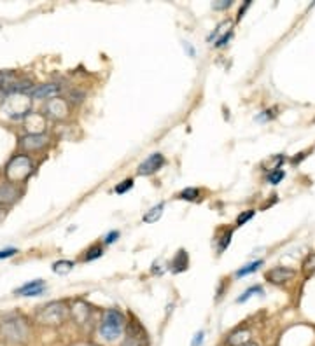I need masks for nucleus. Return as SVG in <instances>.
Listing matches in <instances>:
<instances>
[{
  "instance_id": "1",
  "label": "nucleus",
  "mask_w": 315,
  "mask_h": 346,
  "mask_svg": "<svg viewBox=\"0 0 315 346\" xmlns=\"http://www.w3.org/2000/svg\"><path fill=\"white\" fill-rule=\"evenodd\" d=\"M0 334L7 343L21 344L28 339V325H26L25 318L19 315H7L0 324Z\"/></svg>"
},
{
  "instance_id": "2",
  "label": "nucleus",
  "mask_w": 315,
  "mask_h": 346,
  "mask_svg": "<svg viewBox=\"0 0 315 346\" xmlns=\"http://www.w3.org/2000/svg\"><path fill=\"white\" fill-rule=\"evenodd\" d=\"M4 109L11 119H21L32 114V100L25 93H13L6 98Z\"/></svg>"
},
{
  "instance_id": "3",
  "label": "nucleus",
  "mask_w": 315,
  "mask_h": 346,
  "mask_svg": "<svg viewBox=\"0 0 315 346\" xmlns=\"http://www.w3.org/2000/svg\"><path fill=\"white\" fill-rule=\"evenodd\" d=\"M124 329V317L121 312L117 309H109L104 315V320H102L100 325V334L104 339L107 341H114L121 336Z\"/></svg>"
},
{
  "instance_id": "4",
  "label": "nucleus",
  "mask_w": 315,
  "mask_h": 346,
  "mask_svg": "<svg viewBox=\"0 0 315 346\" xmlns=\"http://www.w3.org/2000/svg\"><path fill=\"white\" fill-rule=\"evenodd\" d=\"M35 318H37V322L42 325H51V327L60 325L67 318V306L60 301H53V302H49V304L42 306V308L37 312V317Z\"/></svg>"
},
{
  "instance_id": "5",
  "label": "nucleus",
  "mask_w": 315,
  "mask_h": 346,
  "mask_svg": "<svg viewBox=\"0 0 315 346\" xmlns=\"http://www.w3.org/2000/svg\"><path fill=\"white\" fill-rule=\"evenodd\" d=\"M32 161L26 156H16L6 168V177L9 182H21L32 173Z\"/></svg>"
},
{
  "instance_id": "6",
  "label": "nucleus",
  "mask_w": 315,
  "mask_h": 346,
  "mask_svg": "<svg viewBox=\"0 0 315 346\" xmlns=\"http://www.w3.org/2000/svg\"><path fill=\"white\" fill-rule=\"evenodd\" d=\"M46 116L51 119H65L69 116V103L63 98H51L46 103Z\"/></svg>"
},
{
  "instance_id": "7",
  "label": "nucleus",
  "mask_w": 315,
  "mask_h": 346,
  "mask_svg": "<svg viewBox=\"0 0 315 346\" xmlns=\"http://www.w3.org/2000/svg\"><path fill=\"white\" fill-rule=\"evenodd\" d=\"M47 144V136L44 133H30V135L21 136L19 140V147L23 151H39Z\"/></svg>"
},
{
  "instance_id": "8",
  "label": "nucleus",
  "mask_w": 315,
  "mask_h": 346,
  "mask_svg": "<svg viewBox=\"0 0 315 346\" xmlns=\"http://www.w3.org/2000/svg\"><path fill=\"white\" fill-rule=\"evenodd\" d=\"M163 164H165V157L161 156L160 152H154V154H151L140 164L137 173H139V175H152V173H156Z\"/></svg>"
},
{
  "instance_id": "9",
  "label": "nucleus",
  "mask_w": 315,
  "mask_h": 346,
  "mask_svg": "<svg viewBox=\"0 0 315 346\" xmlns=\"http://www.w3.org/2000/svg\"><path fill=\"white\" fill-rule=\"evenodd\" d=\"M293 276H294V269L284 267V266H277L266 273V280L270 283H273V285H282V283L289 282Z\"/></svg>"
},
{
  "instance_id": "10",
  "label": "nucleus",
  "mask_w": 315,
  "mask_h": 346,
  "mask_svg": "<svg viewBox=\"0 0 315 346\" xmlns=\"http://www.w3.org/2000/svg\"><path fill=\"white\" fill-rule=\"evenodd\" d=\"M144 341H145V332L142 330V327L139 324L133 322L128 329V337L123 341V344L121 346H142L144 344Z\"/></svg>"
},
{
  "instance_id": "11",
  "label": "nucleus",
  "mask_w": 315,
  "mask_h": 346,
  "mask_svg": "<svg viewBox=\"0 0 315 346\" xmlns=\"http://www.w3.org/2000/svg\"><path fill=\"white\" fill-rule=\"evenodd\" d=\"M18 198H19V191L16 186H13V184H4V186H0V208L13 204L14 201H18Z\"/></svg>"
},
{
  "instance_id": "12",
  "label": "nucleus",
  "mask_w": 315,
  "mask_h": 346,
  "mask_svg": "<svg viewBox=\"0 0 315 346\" xmlns=\"http://www.w3.org/2000/svg\"><path fill=\"white\" fill-rule=\"evenodd\" d=\"M250 329L243 327V329H238L235 330V332H231L230 336H228V346H245L250 343Z\"/></svg>"
},
{
  "instance_id": "13",
  "label": "nucleus",
  "mask_w": 315,
  "mask_h": 346,
  "mask_svg": "<svg viewBox=\"0 0 315 346\" xmlns=\"http://www.w3.org/2000/svg\"><path fill=\"white\" fill-rule=\"evenodd\" d=\"M58 86L56 84H42V86H37V88H34L30 91V96L32 98H37V100H51V98H54V94L58 93Z\"/></svg>"
},
{
  "instance_id": "14",
  "label": "nucleus",
  "mask_w": 315,
  "mask_h": 346,
  "mask_svg": "<svg viewBox=\"0 0 315 346\" xmlns=\"http://www.w3.org/2000/svg\"><path fill=\"white\" fill-rule=\"evenodd\" d=\"M16 294H19V296H39V294L44 292V283H42V280H34V282H28L25 283L23 287H19V289L14 290Z\"/></svg>"
},
{
  "instance_id": "15",
  "label": "nucleus",
  "mask_w": 315,
  "mask_h": 346,
  "mask_svg": "<svg viewBox=\"0 0 315 346\" xmlns=\"http://www.w3.org/2000/svg\"><path fill=\"white\" fill-rule=\"evenodd\" d=\"M187 252L186 250H179L175 255V259L172 261V271L173 273H182V271L187 269Z\"/></svg>"
},
{
  "instance_id": "16",
  "label": "nucleus",
  "mask_w": 315,
  "mask_h": 346,
  "mask_svg": "<svg viewBox=\"0 0 315 346\" xmlns=\"http://www.w3.org/2000/svg\"><path fill=\"white\" fill-rule=\"evenodd\" d=\"M163 208H165V204H163V203H158L156 206H152L151 210H149L147 214L144 215V222H147V224L158 222L161 215H163Z\"/></svg>"
},
{
  "instance_id": "17",
  "label": "nucleus",
  "mask_w": 315,
  "mask_h": 346,
  "mask_svg": "<svg viewBox=\"0 0 315 346\" xmlns=\"http://www.w3.org/2000/svg\"><path fill=\"white\" fill-rule=\"evenodd\" d=\"M301 269H303V273H305L306 276H310V274L315 273V252L306 255L305 261H303V264H301Z\"/></svg>"
},
{
  "instance_id": "18",
  "label": "nucleus",
  "mask_w": 315,
  "mask_h": 346,
  "mask_svg": "<svg viewBox=\"0 0 315 346\" xmlns=\"http://www.w3.org/2000/svg\"><path fill=\"white\" fill-rule=\"evenodd\" d=\"M72 267H74L72 261H58V262H54V264H53V271H54V273H58V274H67V273H70V271H72Z\"/></svg>"
},
{
  "instance_id": "19",
  "label": "nucleus",
  "mask_w": 315,
  "mask_h": 346,
  "mask_svg": "<svg viewBox=\"0 0 315 346\" xmlns=\"http://www.w3.org/2000/svg\"><path fill=\"white\" fill-rule=\"evenodd\" d=\"M261 266H263V261H261V259H259V261H256V262H250V264H247L245 267H242V269L236 271V276H238V278L247 276V274H250V273H254V271H258Z\"/></svg>"
},
{
  "instance_id": "20",
  "label": "nucleus",
  "mask_w": 315,
  "mask_h": 346,
  "mask_svg": "<svg viewBox=\"0 0 315 346\" xmlns=\"http://www.w3.org/2000/svg\"><path fill=\"white\" fill-rule=\"evenodd\" d=\"M102 254H104V249H102L100 245H93V247H89V249L86 250L84 261H94V259L102 257Z\"/></svg>"
},
{
  "instance_id": "21",
  "label": "nucleus",
  "mask_w": 315,
  "mask_h": 346,
  "mask_svg": "<svg viewBox=\"0 0 315 346\" xmlns=\"http://www.w3.org/2000/svg\"><path fill=\"white\" fill-rule=\"evenodd\" d=\"M179 196L182 199H187V201H195V199L200 198V191L196 187H187V189H184Z\"/></svg>"
},
{
  "instance_id": "22",
  "label": "nucleus",
  "mask_w": 315,
  "mask_h": 346,
  "mask_svg": "<svg viewBox=\"0 0 315 346\" xmlns=\"http://www.w3.org/2000/svg\"><path fill=\"white\" fill-rule=\"evenodd\" d=\"M254 294H259V296H263V289L261 287H250L247 292H243V296H240L238 299H236V302H245V301H249V299L254 296Z\"/></svg>"
},
{
  "instance_id": "23",
  "label": "nucleus",
  "mask_w": 315,
  "mask_h": 346,
  "mask_svg": "<svg viewBox=\"0 0 315 346\" xmlns=\"http://www.w3.org/2000/svg\"><path fill=\"white\" fill-rule=\"evenodd\" d=\"M284 177H286V173H284V170H273L270 173V175H268V182L271 184V186H277L278 182H280V180L284 179Z\"/></svg>"
},
{
  "instance_id": "24",
  "label": "nucleus",
  "mask_w": 315,
  "mask_h": 346,
  "mask_svg": "<svg viewBox=\"0 0 315 346\" xmlns=\"http://www.w3.org/2000/svg\"><path fill=\"white\" fill-rule=\"evenodd\" d=\"M254 214L256 212L254 210H247V212H243V214H240L238 217H236V224H238V226H243V224L245 222H249V220L254 217Z\"/></svg>"
},
{
  "instance_id": "25",
  "label": "nucleus",
  "mask_w": 315,
  "mask_h": 346,
  "mask_svg": "<svg viewBox=\"0 0 315 346\" xmlns=\"http://www.w3.org/2000/svg\"><path fill=\"white\" fill-rule=\"evenodd\" d=\"M132 187H133V180L126 179V180H123V182L119 184V186H116V192H117V194H124V192L130 191Z\"/></svg>"
},
{
  "instance_id": "26",
  "label": "nucleus",
  "mask_w": 315,
  "mask_h": 346,
  "mask_svg": "<svg viewBox=\"0 0 315 346\" xmlns=\"http://www.w3.org/2000/svg\"><path fill=\"white\" fill-rule=\"evenodd\" d=\"M231 231H226V233L223 234V238H220V245H219V254H223L224 250L228 249V245H230V241H231Z\"/></svg>"
},
{
  "instance_id": "27",
  "label": "nucleus",
  "mask_w": 315,
  "mask_h": 346,
  "mask_svg": "<svg viewBox=\"0 0 315 346\" xmlns=\"http://www.w3.org/2000/svg\"><path fill=\"white\" fill-rule=\"evenodd\" d=\"M69 100L72 101V103H81V101L84 100V93L74 89V91H70V94H69Z\"/></svg>"
},
{
  "instance_id": "28",
  "label": "nucleus",
  "mask_w": 315,
  "mask_h": 346,
  "mask_svg": "<svg viewBox=\"0 0 315 346\" xmlns=\"http://www.w3.org/2000/svg\"><path fill=\"white\" fill-rule=\"evenodd\" d=\"M224 28H230V21H223V23H220V25L217 26V30H215L214 33H212L210 37H208V41H214V39L217 37L220 31H224Z\"/></svg>"
},
{
  "instance_id": "29",
  "label": "nucleus",
  "mask_w": 315,
  "mask_h": 346,
  "mask_svg": "<svg viewBox=\"0 0 315 346\" xmlns=\"http://www.w3.org/2000/svg\"><path fill=\"white\" fill-rule=\"evenodd\" d=\"M231 35H233V33H231V31H226V33H224V35H223V37H220V39H219V41H217V42H215V47H223V46H226V44H228V42H230Z\"/></svg>"
},
{
  "instance_id": "30",
  "label": "nucleus",
  "mask_w": 315,
  "mask_h": 346,
  "mask_svg": "<svg viewBox=\"0 0 315 346\" xmlns=\"http://www.w3.org/2000/svg\"><path fill=\"white\" fill-rule=\"evenodd\" d=\"M231 6V0H219V2H214V9H226V7Z\"/></svg>"
},
{
  "instance_id": "31",
  "label": "nucleus",
  "mask_w": 315,
  "mask_h": 346,
  "mask_svg": "<svg viewBox=\"0 0 315 346\" xmlns=\"http://www.w3.org/2000/svg\"><path fill=\"white\" fill-rule=\"evenodd\" d=\"M203 330H200L198 334H196L195 336V339H193V343H191V346H202L203 344Z\"/></svg>"
},
{
  "instance_id": "32",
  "label": "nucleus",
  "mask_w": 315,
  "mask_h": 346,
  "mask_svg": "<svg viewBox=\"0 0 315 346\" xmlns=\"http://www.w3.org/2000/svg\"><path fill=\"white\" fill-rule=\"evenodd\" d=\"M117 238H119V233H117V231H110V233L105 236V243L109 245V243H112L114 239H117Z\"/></svg>"
},
{
  "instance_id": "33",
  "label": "nucleus",
  "mask_w": 315,
  "mask_h": 346,
  "mask_svg": "<svg viewBox=\"0 0 315 346\" xmlns=\"http://www.w3.org/2000/svg\"><path fill=\"white\" fill-rule=\"evenodd\" d=\"M16 254L14 249H6V250H0V259H7V257H13Z\"/></svg>"
},
{
  "instance_id": "34",
  "label": "nucleus",
  "mask_w": 315,
  "mask_h": 346,
  "mask_svg": "<svg viewBox=\"0 0 315 346\" xmlns=\"http://www.w3.org/2000/svg\"><path fill=\"white\" fill-rule=\"evenodd\" d=\"M263 114H265V116H259V117H258V121H265V119H268V117L271 119V117L275 116V114H273V109H271V110H266V112H263Z\"/></svg>"
},
{
  "instance_id": "35",
  "label": "nucleus",
  "mask_w": 315,
  "mask_h": 346,
  "mask_svg": "<svg viewBox=\"0 0 315 346\" xmlns=\"http://www.w3.org/2000/svg\"><path fill=\"white\" fill-rule=\"evenodd\" d=\"M249 6H250V2H249V0H247V2H245V6H243L242 9H240V13H238V19H242L243 13H245V9H247V7H249Z\"/></svg>"
},
{
  "instance_id": "36",
  "label": "nucleus",
  "mask_w": 315,
  "mask_h": 346,
  "mask_svg": "<svg viewBox=\"0 0 315 346\" xmlns=\"http://www.w3.org/2000/svg\"><path fill=\"white\" fill-rule=\"evenodd\" d=\"M4 217H6V210H4V208H0V222L4 220Z\"/></svg>"
},
{
  "instance_id": "37",
  "label": "nucleus",
  "mask_w": 315,
  "mask_h": 346,
  "mask_svg": "<svg viewBox=\"0 0 315 346\" xmlns=\"http://www.w3.org/2000/svg\"><path fill=\"white\" fill-rule=\"evenodd\" d=\"M245 346H258V344H256V343H249V344H245Z\"/></svg>"
}]
</instances>
